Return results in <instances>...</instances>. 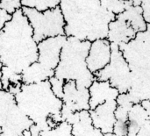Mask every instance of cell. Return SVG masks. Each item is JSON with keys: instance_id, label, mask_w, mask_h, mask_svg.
<instances>
[{"instance_id": "obj_7", "label": "cell", "mask_w": 150, "mask_h": 136, "mask_svg": "<svg viewBox=\"0 0 150 136\" xmlns=\"http://www.w3.org/2000/svg\"><path fill=\"white\" fill-rule=\"evenodd\" d=\"M33 121L19 109L15 97L8 91H0V136H22Z\"/></svg>"}, {"instance_id": "obj_1", "label": "cell", "mask_w": 150, "mask_h": 136, "mask_svg": "<svg viewBox=\"0 0 150 136\" xmlns=\"http://www.w3.org/2000/svg\"><path fill=\"white\" fill-rule=\"evenodd\" d=\"M59 7L65 21V36L79 40L107 39L109 24L116 18L100 0H60Z\"/></svg>"}, {"instance_id": "obj_28", "label": "cell", "mask_w": 150, "mask_h": 136, "mask_svg": "<svg viewBox=\"0 0 150 136\" xmlns=\"http://www.w3.org/2000/svg\"><path fill=\"white\" fill-rule=\"evenodd\" d=\"M136 136H150V122L143 126Z\"/></svg>"}, {"instance_id": "obj_3", "label": "cell", "mask_w": 150, "mask_h": 136, "mask_svg": "<svg viewBox=\"0 0 150 136\" xmlns=\"http://www.w3.org/2000/svg\"><path fill=\"white\" fill-rule=\"evenodd\" d=\"M15 100L19 109L33 123L29 129L32 136H40L41 132L62 121L61 112L63 103L52 91L49 81L22 84Z\"/></svg>"}, {"instance_id": "obj_11", "label": "cell", "mask_w": 150, "mask_h": 136, "mask_svg": "<svg viewBox=\"0 0 150 136\" xmlns=\"http://www.w3.org/2000/svg\"><path fill=\"white\" fill-rule=\"evenodd\" d=\"M111 60V43L107 39L97 40L91 43L86 63L89 70L95 75L105 66Z\"/></svg>"}, {"instance_id": "obj_24", "label": "cell", "mask_w": 150, "mask_h": 136, "mask_svg": "<svg viewBox=\"0 0 150 136\" xmlns=\"http://www.w3.org/2000/svg\"><path fill=\"white\" fill-rule=\"evenodd\" d=\"M21 1L22 0H0V8L11 15L17 10L21 9Z\"/></svg>"}, {"instance_id": "obj_15", "label": "cell", "mask_w": 150, "mask_h": 136, "mask_svg": "<svg viewBox=\"0 0 150 136\" xmlns=\"http://www.w3.org/2000/svg\"><path fill=\"white\" fill-rule=\"evenodd\" d=\"M136 34L137 33L133 29L130 24L117 15L116 18L109 24L107 40L110 43H114L119 46L130 42L135 38Z\"/></svg>"}, {"instance_id": "obj_5", "label": "cell", "mask_w": 150, "mask_h": 136, "mask_svg": "<svg viewBox=\"0 0 150 136\" xmlns=\"http://www.w3.org/2000/svg\"><path fill=\"white\" fill-rule=\"evenodd\" d=\"M33 30L37 43L52 37L65 35V21L59 6L40 11L34 8L21 7Z\"/></svg>"}, {"instance_id": "obj_2", "label": "cell", "mask_w": 150, "mask_h": 136, "mask_svg": "<svg viewBox=\"0 0 150 136\" xmlns=\"http://www.w3.org/2000/svg\"><path fill=\"white\" fill-rule=\"evenodd\" d=\"M38 60V43L33 30L21 9L0 31V62L16 74L22 72Z\"/></svg>"}, {"instance_id": "obj_31", "label": "cell", "mask_w": 150, "mask_h": 136, "mask_svg": "<svg viewBox=\"0 0 150 136\" xmlns=\"http://www.w3.org/2000/svg\"><path fill=\"white\" fill-rule=\"evenodd\" d=\"M22 136H32V135H31V134H30V132H29V130H28V131H25V132L23 134V135Z\"/></svg>"}, {"instance_id": "obj_27", "label": "cell", "mask_w": 150, "mask_h": 136, "mask_svg": "<svg viewBox=\"0 0 150 136\" xmlns=\"http://www.w3.org/2000/svg\"><path fill=\"white\" fill-rule=\"evenodd\" d=\"M11 18V15L9 14L7 11L0 8V31L5 25V24Z\"/></svg>"}, {"instance_id": "obj_20", "label": "cell", "mask_w": 150, "mask_h": 136, "mask_svg": "<svg viewBox=\"0 0 150 136\" xmlns=\"http://www.w3.org/2000/svg\"><path fill=\"white\" fill-rule=\"evenodd\" d=\"M40 136H73L72 126L67 121H61L54 127L40 133Z\"/></svg>"}, {"instance_id": "obj_22", "label": "cell", "mask_w": 150, "mask_h": 136, "mask_svg": "<svg viewBox=\"0 0 150 136\" xmlns=\"http://www.w3.org/2000/svg\"><path fill=\"white\" fill-rule=\"evenodd\" d=\"M101 5L114 15H119L125 11L126 1L124 0H100Z\"/></svg>"}, {"instance_id": "obj_14", "label": "cell", "mask_w": 150, "mask_h": 136, "mask_svg": "<svg viewBox=\"0 0 150 136\" xmlns=\"http://www.w3.org/2000/svg\"><path fill=\"white\" fill-rule=\"evenodd\" d=\"M90 110L111 100H116L120 92L113 88L109 82L95 80L89 88Z\"/></svg>"}, {"instance_id": "obj_29", "label": "cell", "mask_w": 150, "mask_h": 136, "mask_svg": "<svg viewBox=\"0 0 150 136\" xmlns=\"http://www.w3.org/2000/svg\"><path fill=\"white\" fill-rule=\"evenodd\" d=\"M142 106L146 109V111H147L148 114L150 116V100L149 101L142 102Z\"/></svg>"}, {"instance_id": "obj_26", "label": "cell", "mask_w": 150, "mask_h": 136, "mask_svg": "<svg viewBox=\"0 0 150 136\" xmlns=\"http://www.w3.org/2000/svg\"><path fill=\"white\" fill-rule=\"evenodd\" d=\"M112 134L118 136H124L128 135V122L117 121L114 124Z\"/></svg>"}, {"instance_id": "obj_33", "label": "cell", "mask_w": 150, "mask_h": 136, "mask_svg": "<svg viewBox=\"0 0 150 136\" xmlns=\"http://www.w3.org/2000/svg\"><path fill=\"white\" fill-rule=\"evenodd\" d=\"M124 1H131V0H124Z\"/></svg>"}, {"instance_id": "obj_19", "label": "cell", "mask_w": 150, "mask_h": 136, "mask_svg": "<svg viewBox=\"0 0 150 136\" xmlns=\"http://www.w3.org/2000/svg\"><path fill=\"white\" fill-rule=\"evenodd\" d=\"M60 0H22V7L34 8L40 11H44L59 6Z\"/></svg>"}, {"instance_id": "obj_4", "label": "cell", "mask_w": 150, "mask_h": 136, "mask_svg": "<svg viewBox=\"0 0 150 136\" xmlns=\"http://www.w3.org/2000/svg\"><path fill=\"white\" fill-rule=\"evenodd\" d=\"M90 41L67 37L60 55V62L54 70V76L65 82L74 81L79 89H89L96 80L86 63Z\"/></svg>"}, {"instance_id": "obj_16", "label": "cell", "mask_w": 150, "mask_h": 136, "mask_svg": "<svg viewBox=\"0 0 150 136\" xmlns=\"http://www.w3.org/2000/svg\"><path fill=\"white\" fill-rule=\"evenodd\" d=\"M119 16L127 20L137 33L147 29L148 24L144 20L142 7L133 5L132 1H126L125 11L119 14Z\"/></svg>"}, {"instance_id": "obj_17", "label": "cell", "mask_w": 150, "mask_h": 136, "mask_svg": "<svg viewBox=\"0 0 150 136\" xmlns=\"http://www.w3.org/2000/svg\"><path fill=\"white\" fill-rule=\"evenodd\" d=\"M150 122V116L142 104H135L128 114V135L136 136L141 128Z\"/></svg>"}, {"instance_id": "obj_6", "label": "cell", "mask_w": 150, "mask_h": 136, "mask_svg": "<svg viewBox=\"0 0 150 136\" xmlns=\"http://www.w3.org/2000/svg\"><path fill=\"white\" fill-rule=\"evenodd\" d=\"M132 74L139 78L150 81V23L147 29L136 34L127 44L119 45Z\"/></svg>"}, {"instance_id": "obj_8", "label": "cell", "mask_w": 150, "mask_h": 136, "mask_svg": "<svg viewBox=\"0 0 150 136\" xmlns=\"http://www.w3.org/2000/svg\"><path fill=\"white\" fill-rule=\"evenodd\" d=\"M94 76L96 80L109 82L120 93L128 92L132 84L133 74L117 44L111 43L110 62Z\"/></svg>"}, {"instance_id": "obj_30", "label": "cell", "mask_w": 150, "mask_h": 136, "mask_svg": "<svg viewBox=\"0 0 150 136\" xmlns=\"http://www.w3.org/2000/svg\"><path fill=\"white\" fill-rule=\"evenodd\" d=\"M2 68H3V64H2L1 62H0V91L3 90V87H2V81H1V78H2Z\"/></svg>"}, {"instance_id": "obj_23", "label": "cell", "mask_w": 150, "mask_h": 136, "mask_svg": "<svg viewBox=\"0 0 150 136\" xmlns=\"http://www.w3.org/2000/svg\"><path fill=\"white\" fill-rule=\"evenodd\" d=\"M50 83V86H51V90L54 92V94L58 98H62L63 97V87L65 84V81L59 79L55 76L51 77L49 80Z\"/></svg>"}, {"instance_id": "obj_12", "label": "cell", "mask_w": 150, "mask_h": 136, "mask_svg": "<svg viewBox=\"0 0 150 136\" xmlns=\"http://www.w3.org/2000/svg\"><path fill=\"white\" fill-rule=\"evenodd\" d=\"M116 100H111L97 106L93 110H90L93 126L99 129L104 135L112 134L113 127L116 122Z\"/></svg>"}, {"instance_id": "obj_9", "label": "cell", "mask_w": 150, "mask_h": 136, "mask_svg": "<svg viewBox=\"0 0 150 136\" xmlns=\"http://www.w3.org/2000/svg\"><path fill=\"white\" fill-rule=\"evenodd\" d=\"M65 35L47 38L38 43L37 64L52 77L54 76V70L60 62L62 48L66 42Z\"/></svg>"}, {"instance_id": "obj_10", "label": "cell", "mask_w": 150, "mask_h": 136, "mask_svg": "<svg viewBox=\"0 0 150 136\" xmlns=\"http://www.w3.org/2000/svg\"><path fill=\"white\" fill-rule=\"evenodd\" d=\"M62 117L73 113L90 111V93L89 89L76 87L74 81L65 82L63 87V97Z\"/></svg>"}, {"instance_id": "obj_13", "label": "cell", "mask_w": 150, "mask_h": 136, "mask_svg": "<svg viewBox=\"0 0 150 136\" xmlns=\"http://www.w3.org/2000/svg\"><path fill=\"white\" fill-rule=\"evenodd\" d=\"M62 120L72 126L73 136H105L99 129L93 126L90 111L69 113L62 117Z\"/></svg>"}, {"instance_id": "obj_21", "label": "cell", "mask_w": 150, "mask_h": 136, "mask_svg": "<svg viewBox=\"0 0 150 136\" xmlns=\"http://www.w3.org/2000/svg\"><path fill=\"white\" fill-rule=\"evenodd\" d=\"M2 87L4 91H7L11 84H19L21 82V75L16 74L7 67L3 66L2 68Z\"/></svg>"}, {"instance_id": "obj_32", "label": "cell", "mask_w": 150, "mask_h": 136, "mask_svg": "<svg viewBox=\"0 0 150 136\" xmlns=\"http://www.w3.org/2000/svg\"><path fill=\"white\" fill-rule=\"evenodd\" d=\"M105 136H118L116 135H114V134H107V135H105ZM124 136H130V135H124Z\"/></svg>"}, {"instance_id": "obj_25", "label": "cell", "mask_w": 150, "mask_h": 136, "mask_svg": "<svg viewBox=\"0 0 150 136\" xmlns=\"http://www.w3.org/2000/svg\"><path fill=\"white\" fill-rule=\"evenodd\" d=\"M133 5L141 6L142 9V15L147 24L150 23V0H131Z\"/></svg>"}, {"instance_id": "obj_18", "label": "cell", "mask_w": 150, "mask_h": 136, "mask_svg": "<svg viewBox=\"0 0 150 136\" xmlns=\"http://www.w3.org/2000/svg\"><path fill=\"white\" fill-rule=\"evenodd\" d=\"M129 98L134 105L150 100V81L133 75L132 84L128 91Z\"/></svg>"}]
</instances>
